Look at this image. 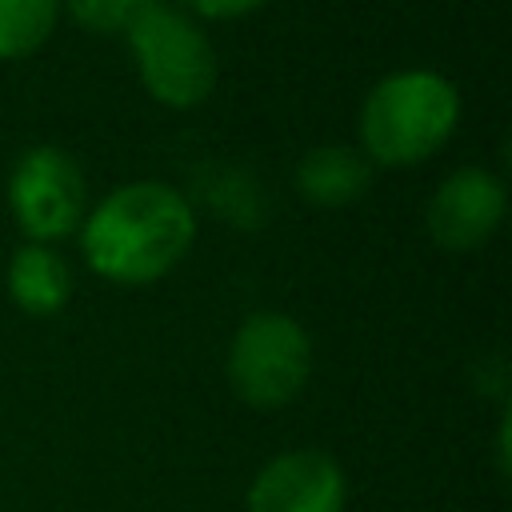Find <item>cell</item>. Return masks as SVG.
I'll return each instance as SVG.
<instances>
[{
	"instance_id": "obj_1",
	"label": "cell",
	"mask_w": 512,
	"mask_h": 512,
	"mask_svg": "<svg viewBox=\"0 0 512 512\" xmlns=\"http://www.w3.org/2000/svg\"><path fill=\"white\" fill-rule=\"evenodd\" d=\"M196 240L192 200L164 180L112 188L80 224L84 264L112 284H152L168 276Z\"/></svg>"
},
{
	"instance_id": "obj_2",
	"label": "cell",
	"mask_w": 512,
	"mask_h": 512,
	"mask_svg": "<svg viewBox=\"0 0 512 512\" xmlns=\"http://www.w3.org/2000/svg\"><path fill=\"white\" fill-rule=\"evenodd\" d=\"M460 124V88L432 68H400L376 80L360 104V152L368 164L412 168L436 156Z\"/></svg>"
},
{
	"instance_id": "obj_3",
	"label": "cell",
	"mask_w": 512,
	"mask_h": 512,
	"mask_svg": "<svg viewBox=\"0 0 512 512\" xmlns=\"http://www.w3.org/2000/svg\"><path fill=\"white\" fill-rule=\"evenodd\" d=\"M124 36H128L140 84L156 104L184 112V108H200L212 96L220 60L212 40L188 12L168 8L160 0L144 8Z\"/></svg>"
},
{
	"instance_id": "obj_4",
	"label": "cell",
	"mask_w": 512,
	"mask_h": 512,
	"mask_svg": "<svg viewBox=\"0 0 512 512\" xmlns=\"http://www.w3.org/2000/svg\"><path fill=\"white\" fill-rule=\"evenodd\" d=\"M228 388L256 412L288 408L312 376V336L288 312H252L228 340Z\"/></svg>"
},
{
	"instance_id": "obj_5",
	"label": "cell",
	"mask_w": 512,
	"mask_h": 512,
	"mask_svg": "<svg viewBox=\"0 0 512 512\" xmlns=\"http://www.w3.org/2000/svg\"><path fill=\"white\" fill-rule=\"evenodd\" d=\"M8 208L32 244H52L80 232L88 216V184L72 152L56 144L28 148L8 176Z\"/></svg>"
},
{
	"instance_id": "obj_6",
	"label": "cell",
	"mask_w": 512,
	"mask_h": 512,
	"mask_svg": "<svg viewBox=\"0 0 512 512\" xmlns=\"http://www.w3.org/2000/svg\"><path fill=\"white\" fill-rule=\"evenodd\" d=\"M348 476L324 448H288L260 464L244 492V512H344Z\"/></svg>"
},
{
	"instance_id": "obj_7",
	"label": "cell",
	"mask_w": 512,
	"mask_h": 512,
	"mask_svg": "<svg viewBox=\"0 0 512 512\" xmlns=\"http://www.w3.org/2000/svg\"><path fill=\"white\" fill-rule=\"evenodd\" d=\"M504 208H508L504 180L488 168L464 164L436 184L424 220L444 252H472L496 236V228L504 224Z\"/></svg>"
},
{
	"instance_id": "obj_8",
	"label": "cell",
	"mask_w": 512,
	"mask_h": 512,
	"mask_svg": "<svg viewBox=\"0 0 512 512\" xmlns=\"http://www.w3.org/2000/svg\"><path fill=\"white\" fill-rule=\"evenodd\" d=\"M8 296L24 316H56L72 300V268L52 244L24 240L8 260Z\"/></svg>"
},
{
	"instance_id": "obj_9",
	"label": "cell",
	"mask_w": 512,
	"mask_h": 512,
	"mask_svg": "<svg viewBox=\"0 0 512 512\" xmlns=\"http://www.w3.org/2000/svg\"><path fill=\"white\" fill-rule=\"evenodd\" d=\"M372 184V164L360 148L348 144H320L308 148L296 164V192L316 208H344L356 204Z\"/></svg>"
},
{
	"instance_id": "obj_10",
	"label": "cell",
	"mask_w": 512,
	"mask_h": 512,
	"mask_svg": "<svg viewBox=\"0 0 512 512\" xmlns=\"http://www.w3.org/2000/svg\"><path fill=\"white\" fill-rule=\"evenodd\" d=\"M64 0H0V60L32 56L60 20Z\"/></svg>"
},
{
	"instance_id": "obj_11",
	"label": "cell",
	"mask_w": 512,
	"mask_h": 512,
	"mask_svg": "<svg viewBox=\"0 0 512 512\" xmlns=\"http://www.w3.org/2000/svg\"><path fill=\"white\" fill-rule=\"evenodd\" d=\"M152 4H160V0H64L68 16L80 28L100 32V36H124L136 24V16Z\"/></svg>"
},
{
	"instance_id": "obj_12",
	"label": "cell",
	"mask_w": 512,
	"mask_h": 512,
	"mask_svg": "<svg viewBox=\"0 0 512 512\" xmlns=\"http://www.w3.org/2000/svg\"><path fill=\"white\" fill-rule=\"evenodd\" d=\"M196 16H208V20H236V16H248L256 8H264L268 0H184Z\"/></svg>"
},
{
	"instance_id": "obj_13",
	"label": "cell",
	"mask_w": 512,
	"mask_h": 512,
	"mask_svg": "<svg viewBox=\"0 0 512 512\" xmlns=\"http://www.w3.org/2000/svg\"><path fill=\"white\" fill-rule=\"evenodd\" d=\"M496 468L508 476V412H500V428H496Z\"/></svg>"
}]
</instances>
